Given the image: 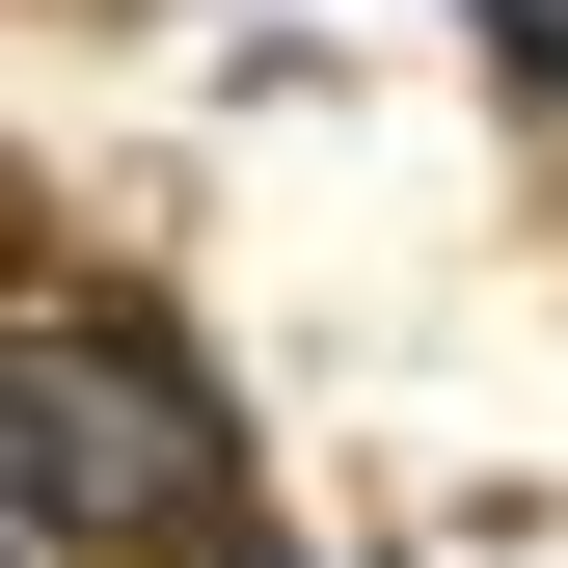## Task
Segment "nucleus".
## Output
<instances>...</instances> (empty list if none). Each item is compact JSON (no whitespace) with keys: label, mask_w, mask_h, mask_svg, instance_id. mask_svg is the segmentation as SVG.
I'll return each instance as SVG.
<instances>
[{"label":"nucleus","mask_w":568,"mask_h":568,"mask_svg":"<svg viewBox=\"0 0 568 568\" xmlns=\"http://www.w3.org/2000/svg\"><path fill=\"white\" fill-rule=\"evenodd\" d=\"M0 460H28V541H217L244 515V434L163 352H82V325L0 352Z\"/></svg>","instance_id":"nucleus-1"},{"label":"nucleus","mask_w":568,"mask_h":568,"mask_svg":"<svg viewBox=\"0 0 568 568\" xmlns=\"http://www.w3.org/2000/svg\"><path fill=\"white\" fill-rule=\"evenodd\" d=\"M487 54H515V82H568V0H487Z\"/></svg>","instance_id":"nucleus-2"},{"label":"nucleus","mask_w":568,"mask_h":568,"mask_svg":"<svg viewBox=\"0 0 568 568\" xmlns=\"http://www.w3.org/2000/svg\"><path fill=\"white\" fill-rule=\"evenodd\" d=\"M0 244H28V163H0Z\"/></svg>","instance_id":"nucleus-3"},{"label":"nucleus","mask_w":568,"mask_h":568,"mask_svg":"<svg viewBox=\"0 0 568 568\" xmlns=\"http://www.w3.org/2000/svg\"><path fill=\"white\" fill-rule=\"evenodd\" d=\"M0 568H54V541H28V515H0Z\"/></svg>","instance_id":"nucleus-4"}]
</instances>
